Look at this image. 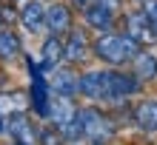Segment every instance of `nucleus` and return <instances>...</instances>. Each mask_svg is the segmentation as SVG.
<instances>
[{
	"mask_svg": "<svg viewBox=\"0 0 157 145\" xmlns=\"http://www.w3.org/2000/svg\"><path fill=\"white\" fill-rule=\"evenodd\" d=\"M94 54L109 66H126L140 54V43L128 34H103L94 40Z\"/></svg>",
	"mask_w": 157,
	"mask_h": 145,
	"instance_id": "f257e3e1",
	"label": "nucleus"
},
{
	"mask_svg": "<svg viewBox=\"0 0 157 145\" xmlns=\"http://www.w3.org/2000/svg\"><path fill=\"white\" fill-rule=\"evenodd\" d=\"M77 122H80L83 137L91 140V142H103V140H109L114 134V122L109 120L103 111H97V108H80Z\"/></svg>",
	"mask_w": 157,
	"mask_h": 145,
	"instance_id": "f03ea898",
	"label": "nucleus"
},
{
	"mask_svg": "<svg viewBox=\"0 0 157 145\" xmlns=\"http://www.w3.org/2000/svg\"><path fill=\"white\" fill-rule=\"evenodd\" d=\"M80 94L89 100H112L114 103L112 71H86L80 77Z\"/></svg>",
	"mask_w": 157,
	"mask_h": 145,
	"instance_id": "7ed1b4c3",
	"label": "nucleus"
},
{
	"mask_svg": "<svg viewBox=\"0 0 157 145\" xmlns=\"http://www.w3.org/2000/svg\"><path fill=\"white\" fill-rule=\"evenodd\" d=\"M9 134L14 137V145H34L37 137H40L26 114H12L9 117Z\"/></svg>",
	"mask_w": 157,
	"mask_h": 145,
	"instance_id": "20e7f679",
	"label": "nucleus"
},
{
	"mask_svg": "<svg viewBox=\"0 0 157 145\" xmlns=\"http://www.w3.org/2000/svg\"><path fill=\"white\" fill-rule=\"evenodd\" d=\"M49 88L54 94H63V97H71L80 91V77L69 68H52V80H49Z\"/></svg>",
	"mask_w": 157,
	"mask_h": 145,
	"instance_id": "39448f33",
	"label": "nucleus"
},
{
	"mask_svg": "<svg viewBox=\"0 0 157 145\" xmlns=\"http://www.w3.org/2000/svg\"><path fill=\"white\" fill-rule=\"evenodd\" d=\"M126 29H128V37H134L137 43H154L157 40V31L151 29V23H149V17H146L143 12H134V14H128V20H126Z\"/></svg>",
	"mask_w": 157,
	"mask_h": 145,
	"instance_id": "423d86ee",
	"label": "nucleus"
},
{
	"mask_svg": "<svg viewBox=\"0 0 157 145\" xmlns=\"http://www.w3.org/2000/svg\"><path fill=\"white\" fill-rule=\"evenodd\" d=\"M46 29H49L52 34H57V37L63 31H71V12H69V6L52 3L49 9H46Z\"/></svg>",
	"mask_w": 157,
	"mask_h": 145,
	"instance_id": "0eeeda50",
	"label": "nucleus"
},
{
	"mask_svg": "<svg viewBox=\"0 0 157 145\" xmlns=\"http://www.w3.org/2000/svg\"><path fill=\"white\" fill-rule=\"evenodd\" d=\"M83 17H86V23L91 26V29H97V31H109L112 23H114V12L109 6H103V3L86 6V9H83Z\"/></svg>",
	"mask_w": 157,
	"mask_h": 145,
	"instance_id": "6e6552de",
	"label": "nucleus"
},
{
	"mask_svg": "<svg viewBox=\"0 0 157 145\" xmlns=\"http://www.w3.org/2000/svg\"><path fill=\"white\" fill-rule=\"evenodd\" d=\"M20 23L26 26V31H32V34L43 31L46 29V9H43V3H37V0L26 3L20 9Z\"/></svg>",
	"mask_w": 157,
	"mask_h": 145,
	"instance_id": "1a4fd4ad",
	"label": "nucleus"
},
{
	"mask_svg": "<svg viewBox=\"0 0 157 145\" xmlns=\"http://www.w3.org/2000/svg\"><path fill=\"white\" fill-rule=\"evenodd\" d=\"M60 60H66V46L60 43V37H57V34H52V37L43 43V57H40V66L52 71V68H57V66H60Z\"/></svg>",
	"mask_w": 157,
	"mask_h": 145,
	"instance_id": "9d476101",
	"label": "nucleus"
},
{
	"mask_svg": "<svg viewBox=\"0 0 157 145\" xmlns=\"http://www.w3.org/2000/svg\"><path fill=\"white\" fill-rule=\"evenodd\" d=\"M63 46H66V60L69 63H83L89 57V40H86L83 31H69V40Z\"/></svg>",
	"mask_w": 157,
	"mask_h": 145,
	"instance_id": "9b49d317",
	"label": "nucleus"
},
{
	"mask_svg": "<svg viewBox=\"0 0 157 145\" xmlns=\"http://www.w3.org/2000/svg\"><path fill=\"white\" fill-rule=\"evenodd\" d=\"M134 120L143 131H157V100H143L134 111Z\"/></svg>",
	"mask_w": 157,
	"mask_h": 145,
	"instance_id": "f8f14e48",
	"label": "nucleus"
},
{
	"mask_svg": "<svg viewBox=\"0 0 157 145\" xmlns=\"http://www.w3.org/2000/svg\"><path fill=\"white\" fill-rule=\"evenodd\" d=\"M134 77L140 80V83L157 77V60L151 57V54H143V51H140V54L134 57Z\"/></svg>",
	"mask_w": 157,
	"mask_h": 145,
	"instance_id": "ddd939ff",
	"label": "nucleus"
},
{
	"mask_svg": "<svg viewBox=\"0 0 157 145\" xmlns=\"http://www.w3.org/2000/svg\"><path fill=\"white\" fill-rule=\"evenodd\" d=\"M20 54V40L12 29H0V60H14Z\"/></svg>",
	"mask_w": 157,
	"mask_h": 145,
	"instance_id": "4468645a",
	"label": "nucleus"
},
{
	"mask_svg": "<svg viewBox=\"0 0 157 145\" xmlns=\"http://www.w3.org/2000/svg\"><path fill=\"white\" fill-rule=\"evenodd\" d=\"M143 14L149 17L151 29L157 31V0H146V3H143Z\"/></svg>",
	"mask_w": 157,
	"mask_h": 145,
	"instance_id": "2eb2a0df",
	"label": "nucleus"
},
{
	"mask_svg": "<svg viewBox=\"0 0 157 145\" xmlns=\"http://www.w3.org/2000/svg\"><path fill=\"white\" fill-rule=\"evenodd\" d=\"M60 137H63L60 131H57V134H52V131H40V142H43V145H57Z\"/></svg>",
	"mask_w": 157,
	"mask_h": 145,
	"instance_id": "dca6fc26",
	"label": "nucleus"
},
{
	"mask_svg": "<svg viewBox=\"0 0 157 145\" xmlns=\"http://www.w3.org/2000/svg\"><path fill=\"white\" fill-rule=\"evenodd\" d=\"M97 3H103V6H109V9H112V12H114V9L120 6V0H97Z\"/></svg>",
	"mask_w": 157,
	"mask_h": 145,
	"instance_id": "f3484780",
	"label": "nucleus"
},
{
	"mask_svg": "<svg viewBox=\"0 0 157 145\" xmlns=\"http://www.w3.org/2000/svg\"><path fill=\"white\" fill-rule=\"evenodd\" d=\"M71 3H75L77 9H86V6H91V0H71Z\"/></svg>",
	"mask_w": 157,
	"mask_h": 145,
	"instance_id": "a211bd4d",
	"label": "nucleus"
},
{
	"mask_svg": "<svg viewBox=\"0 0 157 145\" xmlns=\"http://www.w3.org/2000/svg\"><path fill=\"white\" fill-rule=\"evenodd\" d=\"M0 131H3V120H0Z\"/></svg>",
	"mask_w": 157,
	"mask_h": 145,
	"instance_id": "6ab92c4d",
	"label": "nucleus"
},
{
	"mask_svg": "<svg viewBox=\"0 0 157 145\" xmlns=\"http://www.w3.org/2000/svg\"><path fill=\"white\" fill-rule=\"evenodd\" d=\"M94 145H103V142H94Z\"/></svg>",
	"mask_w": 157,
	"mask_h": 145,
	"instance_id": "aec40b11",
	"label": "nucleus"
}]
</instances>
